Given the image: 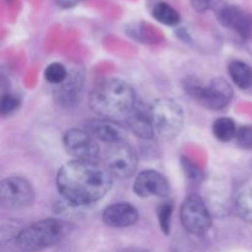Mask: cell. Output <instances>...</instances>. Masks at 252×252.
Returning a JSON list of instances; mask_svg holds the SVG:
<instances>
[{
  "label": "cell",
  "mask_w": 252,
  "mask_h": 252,
  "mask_svg": "<svg viewBox=\"0 0 252 252\" xmlns=\"http://www.w3.org/2000/svg\"><path fill=\"white\" fill-rule=\"evenodd\" d=\"M112 186V174L98 161L74 159L57 175L59 193L73 206H89L100 201Z\"/></svg>",
  "instance_id": "cell-1"
},
{
  "label": "cell",
  "mask_w": 252,
  "mask_h": 252,
  "mask_svg": "<svg viewBox=\"0 0 252 252\" xmlns=\"http://www.w3.org/2000/svg\"><path fill=\"white\" fill-rule=\"evenodd\" d=\"M137 101L132 86L118 78L100 81L90 95L91 110L101 118L116 122L127 120Z\"/></svg>",
  "instance_id": "cell-2"
},
{
  "label": "cell",
  "mask_w": 252,
  "mask_h": 252,
  "mask_svg": "<svg viewBox=\"0 0 252 252\" xmlns=\"http://www.w3.org/2000/svg\"><path fill=\"white\" fill-rule=\"evenodd\" d=\"M68 226L59 219H44L20 231L17 245L21 250L33 252L56 245L65 236Z\"/></svg>",
  "instance_id": "cell-3"
},
{
  "label": "cell",
  "mask_w": 252,
  "mask_h": 252,
  "mask_svg": "<svg viewBox=\"0 0 252 252\" xmlns=\"http://www.w3.org/2000/svg\"><path fill=\"white\" fill-rule=\"evenodd\" d=\"M185 89L194 100L211 110H221L229 105L233 97V89L223 78L213 79L207 85L196 79H189Z\"/></svg>",
  "instance_id": "cell-4"
},
{
  "label": "cell",
  "mask_w": 252,
  "mask_h": 252,
  "mask_svg": "<svg viewBox=\"0 0 252 252\" xmlns=\"http://www.w3.org/2000/svg\"><path fill=\"white\" fill-rule=\"evenodd\" d=\"M152 115L155 134L165 140L174 139L184 127V110L172 98L158 100L152 106Z\"/></svg>",
  "instance_id": "cell-5"
},
{
  "label": "cell",
  "mask_w": 252,
  "mask_h": 252,
  "mask_svg": "<svg viewBox=\"0 0 252 252\" xmlns=\"http://www.w3.org/2000/svg\"><path fill=\"white\" fill-rule=\"evenodd\" d=\"M103 165L112 174L120 179H128L135 172L138 159L135 152L127 142L108 145L103 152Z\"/></svg>",
  "instance_id": "cell-6"
},
{
  "label": "cell",
  "mask_w": 252,
  "mask_h": 252,
  "mask_svg": "<svg viewBox=\"0 0 252 252\" xmlns=\"http://www.w3.org/2000/svg\"><path fill=\"white\" fill-rule=\"evenodd\" d=\"M33 187L24 177H6L0 182V204L4 208H26L33 203Z\"/></svg>",
  "instance_id": "cell-7"
},
{
  "label": "cell",
  "mask_w": 252,
  "mask_h": 252,
  "mask_svg": "<svg viewBox=\"0 0 252 252\" xmlns=\"http://www.w3.org/2000/svg\"><path fill=\"white\" fill-rule=\"evenodd\" d=\"M182 225L194 235H203L212 225L211 213L203 199L196 194H191L184 201L180 211Z\"/></svg>",
  "instance_id": "cell-8"
},
{
  "label": "cell",
  "mask_w": 252,
  "mask_h": 252,
  "mask_svg": "<svg viewBox=\"0 0 252 252\" xmlns=\"http://www.w3.org/2000/svg\"><path fill=\"white\" fill-rule=\"evenodd\" d=\"M63 143L66 152L75 157V159L88 161H98L100 159V144L85 129L73 128L66 130L63 137Z\"/></svg>",
  "instance_id": "cell-9"
},
{
  "label": "cell",
  "mask_w": 252,
  "mask_h": 252,
  "mask_svg": "<svg viewBox=\"0 0 252 252\" xmlns=\"http://www.w3.org/2000/svg\"><path fill=\"white\" fill-rule=\"evenodd\" d=\"M218 20L223 26L238 33L241 38L246 39L252 33V19L248 12L240 7L225 4H216Z\"/></svg>",
  "instance_id": "cell-10"
},
{
  "label": "cell",
  "mask_w": 252,
  "mask_h": 252,
  "mask_svg": "<svg viewBox=\"0 0 252 252\" xmlns=\"http://www.w3.org/2000/svg\"><path fill=\"white\" fill-rule=\"evenodd\" d=\"M135 194L142 198L148 197H167L170 184L166 177L155 170H145L138 174L133 185Z\"/></svg>",
  "instance_id": "cell-11"
},
{
  "label": "cell",
  "mask_w": 252,
  "mask_h": 252,
  "mask_svg": "<svg viewBox=\"0 0 252 252\" xmlns=\"http://www.w3.org/2000/svg\"><path fill=\"white\" fill-rule=\"evenodd\" d=\"M86 132L90 133L97 142L106 143L108 145L127 142V132L118 122L106 118H95L85 123Z\"/></svg>",
  "instance_id": "cell-12"
},
{
  "label": "cell",
  "mask_w": 252,
  "mask_h": 252,
  "mask_svg": "<svg viewBox=\"0 0 252 252\" xmlns=\"http://www.w3.org/2000/svg\"><path fill=\"white\" fill-rule=\"evenodd\" d=\"M126 122L129 129L142 139H152L155 135L152 107H148L142 101H137Z\"/></svg>",
  "instance_id": "cell-13"
},
{
  "label": "cell",
  "mask_w": 252,
  "mask_h": 252,
  "mask_svg": "<svg viewBox=\"0 0 252 252\" xmlns=\"http://www.w3.org/2000/svg\"><path fill=\"white\" fill-rule=\"evenodd\" d=\"M139 219L137 209L129 203H115L103 211L102 220L112 228H127L135 224Z\"/></svg>",
  "instance_id": "cell-14"
},
{
  "label": "cell",
  "mask_w": 252,
  "mask_h": 252,
  "mask_svg": "<svg viewBox=\"0 0 252 252\" xmlns=\"http://www.w3.org/2000/svg\"><path fill=\"white\" fill-rule=\"evenodd\" d=\"M83 81L84 74L80 68L69 70L65 80L61 85H57L56 91H54L57 100L64 106L74 105L80 96Z\"/></svg>",
  "instance_id": "cell-15"
},
{
  "label": "cell",
  "mask_w": 252,
  "mask_h": 252,
  "mask_svg": "<svg viewBox=\"0 0 252 252\" xmlns=\"http://www.w3.org/2000/svg\"><path fill=\"white\" fill-rule=\"evenodd\" d=\"M229 75L240 89H250L252 86V68L244 62H231L229 64Z\"/></svg>",
  "instance_id": "cell-16"
},
{
  "label": "cell",
  "mask_w": 252,
  "mask_h": 252,
  "mask_svg": "<svg viewBox=\"0 0 252 252\" xmlns=\"http://www.w3.org/2000/svg\"><path fill=\"white\" fill-rule=\"evenodd\" d=\"M152 15L155 20H158L161 24L167 26H175L180 22L181 17L180 14L167 2L165 1H155L152 6Z\"/></svg>",
  "instance_id": "cell-17"
},
{
  "label": "cell",
  "mask_w": 252,
  "mask_h": 252,
  "mask_svg": "<svg viewBox=\"0 0 252 252\" xmlns=\"http://www.w3.org/2000/svg\"><path fill=\"white\" fill-rule=\"evenodd\" d=\"M213 133L214 137L220 142H230L236 137L238 128L233 120L224 117L219 118L213 123Z\"/></svg>",
  "instance_id": "cell-18"
},
{
  "label": "cell",
  "mask_w": 252,
  "mask_h": 252,
  "mask_svg": "<svg viewBox=\"0 0 252 252\" xmlns=\"http://www.w3.org/2000/svg\"><path fill=\"white\" fill-rule=\"evenodd\" d=\"M235 207L239 217L246 223L252 224V187L239 193Z\"/></svg>",
  "instance_id": "cell-19"
},
{
  "label": "cell",
  "mask_w": 252,
  "mask_h": 252,
  "mask_svg": "<svg viewBox=\"0 0 252 252\" xmlns=\"http://www.w3.org/2000/svg\"><path fill=\"white\" fill-rule=\"evenodd\" d=\"M69 70L62 63H52L44 70V78L53 85H61L68 76Z\"/></svg>",
  "instance_id": "cell-20"
},
{
  "label": "cell",
  "mask_w": 252,
  "mask_h": 252,
  "mask_svg": "<svg viewBox=\"0 0 252 252\" xmlns=\"http://www.w3.org/2000/svg\"><path fill=\"white\" fill-rule=\"evenodd\" d=\"M172 211H174V207H172L171 202H165V203L160 204L159 209H158V219H159L160 226L165 234L170 233Z\"/></svg>",
  "instance_id": "cell-21"
},
{
  "label": "cell",
  "mask_w": 252,
  "mask_h": 252,
  "mask_svg": "<svg viewBox=\"0 0 252 252\" xmlns=\"http://www.w3.org/2000/svg\"><path fill=\"white\" fill-rule=\"evenodd\" d=\"M20 107V98L14 94H4L0 102V112L2 116L11 115L14 111H16Z\"/></svg>",
  "instance_id": "cell-22"
},
{
  "label": "cell",
  "mask_w": 252,
  "mask_h": 252,
  "mask_svg": "<svg viewBox=\"0 0 252 252\" xmlns=\"http://www.w3.org/2000/svg\"><path fill=\"white\" fill-rule=\"evenodd\" d=\"M235 138L241 148L252 149V126H244L239 128Z\"/></svg>",
  "instance_id": "cell-23"
},
{
  "label": "cell",
  "mask_w": 252,
  "mask_h": 252,
  "mask_svg": "<svg viewBox=\"0 0 252 252\" xmlns=\"http://www.w3.org/2000/svg\"><path fill=\"white\" fill-rule=\"evenodd\" d=\"M182 167H184L185 172H186V175L189 177V179L196 180L197 181V180H201L202 176H203L202 170L199 169L198 166H196L191 160L185 159L184 158V159H182Z\"/></svg>",
  "instance_id": "cell-24"
},
{
  "label": "cell",
  "mask_w": 252,
  "mask_h": 252,
  "mask_svg": "<svg viewBox=\"0 0 252 252\" xmlns=\"http://www.w3.org/2000/svg\"><path fill=\"white\" fill-rule=\"evenodd\" d=\"M216 0H192V5L197 11H206L216 6Z\"/></svg>",
  "instance_id": "cell-25"
},
{
  "label": "cell",
  "mask_w": 252,
  "mask_h": 252,
  "mask_svg": "<svg viewBox=\"0 0 252 252\" xmlns=\"http://www.w3.org/2000/svg\"><path fill=\"white\" fill-rule=\"evenodd\" d=\"M81 1H83V0H56L57 4H58L61 7H64V9L75 6V5H78L79 2Z\"/></svg>",
  "instance_id": "cell-26"
},
{
  "label": "cell",
  "mask_w": 252,
  "mask_h": 252,
  "mask_svg": "<svg viewBox=\"0 0 252 252\" xmlns=\"http://www.w3.org/2000/svg\"><path fill=\"white\" fill-rule=\"evenodd\" d=\"M121 252H149L148 250H144V249H138V248H130V249H126V250L121 251Z\"/></svg>",
  "instance_id": "cell-27"
}]
</instances>
